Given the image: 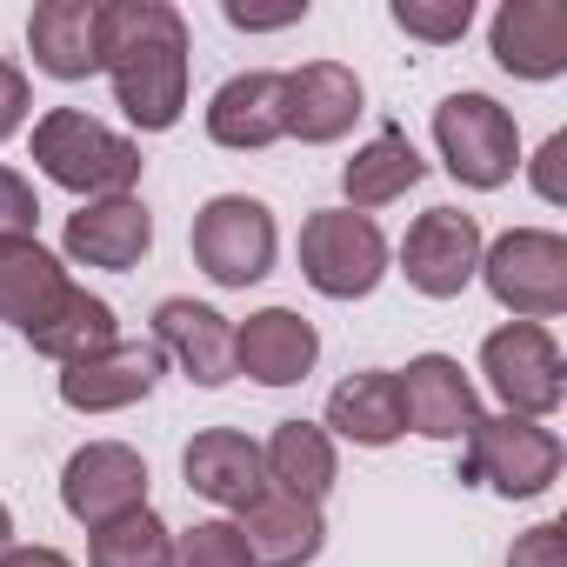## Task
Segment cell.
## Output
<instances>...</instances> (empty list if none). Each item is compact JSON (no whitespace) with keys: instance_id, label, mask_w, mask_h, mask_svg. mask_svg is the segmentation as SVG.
I'll return each instance as SVG.
<instances>
[{"instance_id":"6da1fadb","label":"cell","mask_w":567,"mask_h":567,"mask_svg":"<svg viewBox=\"0 0 567 567\" xmlns=\"http://www.w3.org/2000/svg\"><path fill=\"white\" fill-rule=\"evenodd\" d=\"M101 74L141 134H167L187 107V21L167 0H107L101 8Z\"/></svg>"},{"instance_id":"9a60e30c","label":"cell","mask_w":567,"mask_h":567,"mask_svg":"<svg viewBox=\"0 0 567 567\" xmlns=\"http://www.w3.org/2000/svg\"><path fill=\"white\" fill-rule=\"evenodd\" d=\"M68 260L81 267H141V254L154 247V214L134 200V194H107V200H87L81 214H68V234H61Z\"/></svg>"},{"instance_id":"5bb4252c","label":"cell","mask_w":567,"mask_h":567,"mask_svg":"<svg viewBox=\"0 0 567 567\" xmlns=\"http://www.w3.org/2000/svg\"><path fill=\"white\" fill-rule=\"evenodd\" d=\"M394 388H401V421L427 441H467V427L481 421V401H474L461 361H447V354L408 361V374H394Z\"/></svg>"},{"instance_id":"2e32d148","label":"cell","mask_w":567,"mask_h":567,"mask_svg":"<svg viewBox=\"0 0 567 567\" xmlns=\"http://www.w3.org/2000/svg\"><path fill=\"white\" fill-rule=\"evenodd\" d=\"M154 348L174 354L194 388H227L234 381V328L207 301H187V295L161 301L154 308Z\"/></svg>"},{"instance_id":"ba28073f","label":"cell","mask_w":567,"mask_h":567,"mask_svg":"<svg viewBox=\"0 0 567 567\" xmlns=\"http://www.w3.org/2000/svg\"><path fill=\"white\" fill-rule=\"evenodd\" d=\"M481 374L487 388L507 401V414L520 421H547L560 401H567V368H560V348L547 328L534 321H507L481 341Z\"/></svg>"},{"instance_id":"484cf974","label":"cell","mask_w":567,"mask_h":567,"mask_svg":"<svg viewBox=\"0 0 567 567\" xmlns=\"http://www.w3.org/2000/svg\"><path fill=\"white\" fill-rule=\"evenodd\" d=\"M61 288H68V274L41 240H0V321L28 328Z\"/></svg>"},{"instance_id":"4316f807","label":"cell","mask_w":567,"mask_h":567,"mask_svg":"<svg viewBox=\"0 0 567 567\" xmlns=\"http://www.w3.org/2000/svg\"><path fill=\"white\" fill-rule=\"evenodd\" d=\"M167 554H174V534L154 507H134V514L94 527V540H87V567H167Z\"/></svg>"},{"instance_id":"f546056e","label":"cell","mask_w":567,"mask_h":567,"mask_svg":"<svg viewBox=\"0 0 567 567\" xmlns=\"http://www.w3.org/2000/svg\"><path fill=\"white\" fill-rule=\"evenodd\" d=\"M41 227V200H34V181L0 167V240H34Z\"/></svg>"},{"instance_id":"d590c367","label":"cell","mask_w":567,"mask_h":567,"mask_svg":"<svg viewBox=\"0 0 567 567\" xmlns=\"http://www.w3.org/2000/svg\"><path fill=\"white\" fill-rule=\"evenodd\" d=\"M8 547H14V514L0 507V554H8Z\"/></svg>"},{"instance_id":"d4e9b609","label":"cell","mask_w":567,"mask_h":567,"mask_svg":"<svg viewBox=\"0 0 567 567\" xmlns=\"http://www.w3.org/2000/svg\"><path fill=\"white\" fill-rule=\"evenodd\" d=\"M421 174H427V161L414 154L408 127H381V134L341 167V187H348V207H354V214H374V207L401 200L408 187H421Z\"/></svg>"},{"instance_id":"7a4b0ae2","label":"cell","mask_w":567,"mask_h":567,"mask_svg":"<svg viewBox=\"0 0 567 567\" xmlns=\"http://www.w3.org/2000/svg\"><path fill=\"white\" fill-rule=\"evenodd\" d=\"M34 167H41L54 187L81 194V200H107V194H134V181H141V147H134L127 134L101 127V121L81 114V107H54V114L34 121Z\"/></svg>"},{"instance_id":"5b68a950","label":"cell","mask_w":567,"mask_h":567,"mask_svg":"<svg viewBox=\"0 0 567 567\" xmlns=\"http://www.w3.org/2000/svg\"><path fill=\"white\" fill-rule=\"evenodd\" d=\"M560 441L540 421L520 414H481L467 427V454H461V481H481L507 501H534L560 481Z\"/></svg>"},{"instance_id":"836d02e7","label":"cell","mask_w":567,"mask_h":567,"mask_svg":"<svg viewBox=\"0 0 567 567\" xmlns=\"http://www.w3.org/2000/svg\"><path fill=\"white\" fill-rule=\"evenodd\" d=\"M560 161H567V134H547V147L534 154V187H540V200H567V187H560Z\"/></svg>"},{"instance_id":"1f68e13d","label":"cell","mask_w":567,"mask_h":567,"mask_svg":"<svg viewBox=\"0 0 567 567\" xmlns=\"http://www.w3.org/2000/svg\"><path fill=\"white\" fill-rule=\"evenodd\" d=\"M28 74L14 68V61H0V141L8 134H21V121H28Z\"/></svg>"},{"instance_id":"e575fe53","label":"cell","mask_w":567,"mask_h":567,"mask_svg":"<svg viewBox=\"0 0 567 567\" xmlns=\"http://www.w3.org/2000/svg\"><path fill=\"white\" fill-rule=\"evenodd\" d=\"M0 567H74L61 547H8L0 554Z\"/></svg>"},{"instance_id":"d6a6232c","label":"cell","mask_w":567,"mask_h":567,"mask_svg":"<svg viewBox=\"0 0 567 567\" xmlns=\"http://www.w3.org/2000/svg\"><path fill=\"white\" fill-rule=\"evenodd\" d=\"M234 28H247V34H267V28H295L301 14H308V0H288V8H240V0H227L220 8Z\"/></svg>"},{"instance_id":"3957f363","label":"cell","mask_w":567,"mask_h":567,"mask_svg":"<svg viewBox=\"0 0 567 567\" xmlns=\"http://www.w3.org/2000/svg\"><path fill=\"white\" fill-rule=\"evenodd\" d=\"M481 280L514 321H554L567 308V240L554 227H507L481 247Z\"/></svg>"},{"instance_id":"44dd1931","label":"cell","mask_w":567,"mask_h":567,"mask_svg":"<svg viewBox=\"0 0 567 567\" xmlns=\"http://www.w3.org/2000/svg\"><path fill=\"white\" fill-rule=\"evenodd\" d=\"M181 474H187V487H194L200 501H214V507H247V501L267 487L260 447H254L240 427H207V434H194L187 454H181Z\"/></svg>"},{"instance_id":"ac0fdd59","label":"cell","mask_w":567,"mask_h":567,"mask_svg":"<svg viewBox=\"0 0 567 567\" xmlns=\"http://www.w3.org/2000/svg\"><path fill=\"white\" fill-rule=\"evenodd\" d=\"M494 61L520 81L567 74V8L560 0H507L494 14Z\"/></svg>"},{"instance_id":"ffe728a7","label":"cell","mask_w":567,"mask_h":567,"mask_svg":"<svg viewBox=\"0 0 567 567\" xmlns=\"http://www.w3.org/2000/svg\"><path fill=\"white\" fill-rule=\"evenodd\" d=\"M34 68L54 81H87L101 74V8L94 0H41L28 21Z\"/></svg>"},{"instance_id":"30bf717a","label":"cell","mask_w":567,"mask_h":567,"mask_svg":"<svg viewBox=\"0 0 567 567\" xmlns=\"http://www.w3.org/2000/svg\"><path fill=\"white\" fill-rule=\"evenodd\" d=\"M61 507L81 527H107V520L147 507V461L127 441H87L61 467Z\"/></svg>"},{"instance_id":"d6986e66","label":"cell","mask_w":567,"mask_h":567,"mask_svg":"<svg viewBox=\"0 0 567 567\" xmlns=\"http://www.w3.org/2000/svg\"><path fill=\"white\" fill-rule=\"evenodd\" d=\"M361 81H354V68H341V61H308V68H295L288 74V134L295 141H308V147H328V141H341L354 121H361Z\"/></svg>"},{"instance_id":"4dcf8cb0","label":"cell","mask_w":567,"mask_h":567,"mask_svg":"<svg viewBox=\"0 0 567 567\" xmlns=\"http://www.w3.org/2000/svg\"><path fill=\"white\" fill-rule=\"evenodd\" d=\"M507 567H567V527H560V520L527 527V534L507 547Z\"/></svg>"},{"instance_id":"cb8c5ba5","label":"cell","mask_w":567,"mask_h":567,"mask_svg":"<svg viewBox=\"0 0 567 567\" xmlns=\"http://www.w3.org/2000/svg\"><path fill=\"white\" fill-rule=\"evenodd\" d=\"M328 427L354 447H394L408 434L401 421V388L388 368H368V374H348L334 394H328Z\"/></svg>"},{"instance_id":"8fae6325","label":"cell","mask_w":567,"mask_h":567,"mask_svg":"<svg viewBox=\"0 0 567 567\" xmlns=\"http://www.w3.org/2000/svg\"><path fill=\"white\" fill-rule=\"evenodd\" d=\"M161 368H167V354L154 341H114V348L61 368V401L74 414H114V408L147 401L154 381H161Z\"/></svg>"},{"instance_id":"603a6c76","label":"cell","mask_w":567,"mask_h":567,"mask_svg":"<svg viewBox=\"0 0 567 567\" xmlns=\"http://www.w3.org/2000/svg\"><path fill=\"white\" fill-rule=\"evenodd\" d=\"M260 474H267L274 494H295V501L321 507L328 487H334V474H341L328 427H315V421H280L267 434V447H260Z\"/></svg>"},{"instance_id":"8992f818","label":"cell","mask_w":567,"mask_h":567,"mask_svg":"<svg viewBox=\"0 0 567 567\" xmlns=\"http://www.w3.org/2000/svg\"><path fill=\"white\" fill-rule=\"evenodd\" d=\"M301 274H308V288L328 295V301H361V295L381 288V274H388V240H381V227L368 214L321 207L301 227Z\"/></svg>"},{"instance_id":"7402d4cb","label":"cell","mask_w":567,"mask_h":567,"mask_svg":"<svg viewBox=\"0 0 567 567\" xmlns=\"http://www.w3.org/2000/svg\"><path fill=\"white\" fill-rule=\"evenodd\" d=\"M28 341H34V354H48V361H61V368H74V361H87V354H101V348H114L121 334H114V308L101 301V295H87V288H68L21 328Z\"/></svg>"},{"instance_id":"7c38bea8","label":"cell","mask_w":567,"mask_h":567,"mask_svg":"<svg viewBox=\"0 0 567 567\" xmlns=\"http://www.w3.org/2000/svg\"><path fill=\"white\" fill-rule=\"evenodd\" d=\"M288 134V74H234L214 87L207 101V141L214 147H234V154H254V147H274Z\"/></svg>"},{"instance_id":"83f0119b","label":"cell","mask_w":567,"mask_h":567,"mask_svg":"<svg viewBox=\"0 0 567 567\" xmlns=\"http://www.w3.org/2000/svg\"><path fill=\"white\" fill-rule=\"evenodd\" d=\"M167 567H254V560H247V540L234 520H194L187 534H174Z\"/></svg>"},{"instance_id":"f1b7e54d","label":"cell","mask_w":567,"mask_h":567,"mask_svg":"<svg viewBox=\"0 0 567 567\" xmlns=\"http://www.w3.org/2000/svg\"><path fill=\"white\" fill-rule=\"evenodd\" d=\"M467 21H474V0H394V28L414 34V41H427V48L461 41Z\"/></svg>"},{"instance_id":"e0dca14e","label":"cell","mask_w":567,"mask_h":567,"mask_svg":"<svg viewBox=\"0 0 567 567\" xmlns=\"http://www.w3.org/2000/svg\"><path fill=\"white\" fill-rule=\"evenodd\" d=\"M234 527H240L254 567H308V560L321 554V540H328L321 507H308V501H295V494H274V487H260V494L240 507Z\"/></svg>"},{"instance_id":"277c9868","label":"cell","mask_w":567,"mask_h":567,"mask_svg":"<svg viewBox=\"0 0 567 567\" xmlns=\"http://www.w3.org/2000/svg\"><path fill=\"white\" fill-rule=\"evenodd\" d=\"M434 147H441L447 174L481 194L507 187L520 167V127L494 94H447L434 107Z\"/></svg>"},{"instance_id":"9c48e42d","label":"cell","mask_w":567,"mask_h":567,"mask_svg":"<svg viewBox=\"0 0 567 567\" xmlns=\"http://www.w3.org/2000/svg\"><path fill=\"white\" fill-rule=\"evenodd\" d=\"M481 220L461 214V207H427L408 240H401V274H408V288L427 295V301H454L467 280L481 274Z\"/></svg>"},{"instance_id":"4fadbf2b","label":"cell","mask_w":567,"mask_h":567,"mask_svg":"<svg viewBox=\"0 0 567 567\" xmlns=\"http://www.w3.org/2000/svg\"><path fill=\"white\" fill-rule=\"evenodd\" d=\"M315 361H321V334L295 308H260L247 315V328H234V374H254L260 388H295L315 374Z\"/></svg>"},{"instance_id":"52a82bcc","label":"cell","mask_w":567,"mask_h":567,"mask_svg":"<svg viewBox=\"0 0 567 567\" xmlns=\"http://www.w3.org/2000/svg\"><path fill=\"white\" fill-rule=\"evenodd\" d=\"M274 214L254 194H214L194 214V260L214 288H254V280L274 274Z\"/></svg>"}]
</instances>
